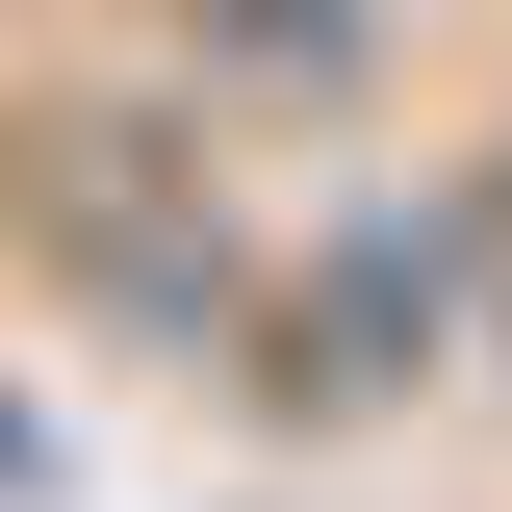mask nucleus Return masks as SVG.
Segmentation results:
<instances>
[{"label": "nucleus", "instance_id": "obj_1", "mask_svg": "<svg viewBox=\"0 0 512 512\" xmlns=\"http://www.w3.org/2000/svg\"><path fill=\"white\" fill-rule=\"evenodd\" d=\"M0 231L52 256L103 333L256 359V256H231V205H205V154H180L154 103H26V128H0Z\"/></svg>", "mask_w": 512, "mask_h": 512}, {"label": "nucleus", "instance_id": "obj_2", "mask_svg": "<svg viewBox=\"0 0 512 512\" xmlns=\"http://www.w3.org/2000/svg\"><path fill=\"white\" fill-rule=\"evenodd\" d=\"M410 359H436V256H410V231H359L308 308H256V384H282V410H384Z\"/></svg>", "mask_w": 512, "mask_h": 512}, {"label": "nucleus", "instance_id": "obj_3", "mask_svg": "<svg viewBox=\"0 0 512 512\" xmlns=\"http://www.w3.org/2000/svg\"><path fill=\"white\" fill-rule=\"evenodd\" d=\"M180 26H205L231 77H359L384 26H410V0H180Z\"/></svg>", "mask_w": 512, "mask_h": 512}]
</instances>
